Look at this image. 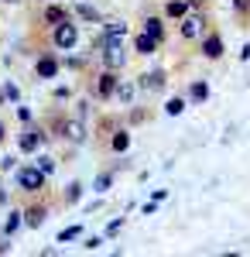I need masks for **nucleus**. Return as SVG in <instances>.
<instances>
[{
  "label": "nucleus",
  "instance_id": "obj_16",
  "mask_svg": "<svg viewBox=\"0 0 250 257\" xmlns=\"http://www.w3.org/2000/svg\"><path fill=\"white\" fill-rule=\"evenodd\" d=\"M106 31H110V38H123V31H127V28H123L120 21H113V24H106Z\"/></svg>",
  "mask_w": 250,
  "mask_h": 257
},
{
  "label": "nucleus",
  "instance_id": "obj_1",
  "mask_svg": "<svg viewBox=\"0 0 250 257\" xmlns=\"http://www.w3.org/2000/svg\"><path fill=\"white\" fill-rule=\"evenodd\" d=\"M76 41H79V28H76V24H69V21L55 24V45H58V48H72Z\"/></svg>",
  "mask_w": 250,
  "mask_h": 257
},
{
  "label": "nucleus",
  "instance_id": "obj_26",
  "mask_svg": "<svg viewBox=\"0 0 250 257\" xmlns=\"http://www.w3.org/2000/svg\"><path fill=\"white\" fill-rule=\"evenodd\" d=\"M79 189H82L79 182H76V185H69V192H65V199H69V202H76V199H79Z\"/></svg>",
  "mask_w": 250,
  "mask_h": 257
},
{
  "label": "nucleus",
  "instance_id": "obj_25",
  "mask_svg": "<svg viewBox=\"0 0 250 257\" xmlns=\"http://www.w3.org/2000/svg\"><path fill=\"white\" fill-rule=\"evenodd\" d=\"M21 226V213H14V216L7 219V233H14V230H18Z\"/></svg>",
  "mask_w": 250,
  "mask_h": 257
},
{
  "label": "nucleus",
  "instance_id": "obj_17",
  "mask_svg": "<svg viewBox=\"0 0 250 257\" xmlns=\"http://www.w3.org/2000/svg\"><path fill=\"white\" fill-rule=\"evenodd\" d=\"M21 148H24V151H35V148H38V138H35V134H24V138H21Z\"/></svg>",
  "mask_w": 250,
  "mask_h": 257
},
{
  "label": "nucleus",
  "instance_id": "obj_23",
  "mask_svg": "<svg viewBox=\"0 0 250 257\" xmlns=\"http://www.w3.org/2000/svg\"><path fill=\"white\" fill-rule=\"evenodd\" d=\"M116 96L123 99V103H131V96H134V86H120V89H116Z\"/></svg>",
  "mask_w": 250,
  "mask_h": 257
},
{
  "label": "nucleus",
  "instance_id": "obj_20",
  "mask_svg": "<svg viewBox=\"0 0 250 257\" xmlns=\"http://www.w3.org/2000/svg\"><path fill=\"white\" fill-rule=\"evenodd\" d=\"M182 110H185V103H182V99H168V113H172V117H178Z\"/></svg>",
  "mask_w": 250,
  "mask_h": 257
},
{
  "label": "nucleus",
  "instance_id": "obj_29",
  "mask_svg": "<svg viewBox=\"0 0 250 257\" xmlns=\"http://www.w3.org/2000/svg\"><path fill=\"white\" fill-rule=\"evenodd\" d=\"M0 202H7V192H4V189H0Z\"/></svg>",
  "mask_w": 250,
  "mask_h": 257
},
{
  "label": "nucleus",
  "instance_id": "obj_10",
  "mask_svg": "<svg viewBox=\"0 0 250 257\" xmlns=\"http://www.w3.org/2000/svg\"><path fill=\"white\" fill-rule=\"evenodd\" d=\"M45 21H48V24H62V21H69V14H65L62 7H48V11H45Z\"/></svg>",
  "mask_w": 250,
  "mask_h": 257
},
{
  "label": "nucleus",
  "instance_id": "obj_28",
  "mask_svg": "<svg viewBox=\"0 0 250 257\" xmlns=\"http://www.w3.org/2000/svg\"><path fill=\"white\" fill-rule=\"evenodd\" d=\"M247 4H250V0H233V7H236V11H243Z\"/></svg>",
  "mask_w": 250,
  "mask_h": 257
},
{
  "label": "nucleus",
  "instance_id": "obj_22",
  "mask_svg": "<svg viewBox=\"0 0 250 257\" xmlns=\"http://www.w3.org/2000/svg\"><path fill=\"white\" fill-rule=\"evenodd\" d=\"M144 86H154V89H158V86H161V82H165V76H161V72H151V76H144Z\"/></svg>",
  "mask_w": 250,
  "mask_h": 257
},
{
  "label": "nucleus",
  "instance_id": "obj_30",
  "mask_svg": "<svg viewBox=\"0 0 250 257\" xmlns=\"http://www.w3.org/2000/svg\"><path fill=\"white\" fill-rule=\"evenodd\" d=\"M0 141H4V123H0Z\"/></svg>",
  "mask_w": 250,
  "mask_h": 257
},
{
  "label": "nucleus",
  "instance_id": "obj_19",
  "mask_svg": "<svg viewBox=\"0 0 250 257\" xmlns=\"http://www.w3.org/2000/svg\"><path fill=\"white\" fill-rule=\"evenodd\" d=\"M127 144H131L127 134H116V138H113V151H127Z\"/></svg>",
  "mask_w": 250,
  "mask_h": 257
},
{
  "label": "nucleus",
  "instance_id": "obj_24",
  "mask_svg": "<svg viewBox=\"0 0 250 257\" xmlns=\"http://www.w3.org/2000/svg\"><path fill=\"white\" fill-rule=\"evenodd\" d=\"M38 168L48 175V172H55V165H52V158H38Z\"/></svg>",
  "mask_w": 250,
  "mask_h": 257
},
{
  "label": "nucleus",
  "instance_id": "obj_31",
  "mask_svg": "<svg viewBox=\"0 0 250 257\" xmlns=\"http://www.w3.org/2000/svg\"><path fill=\"white\" fill-rule=\"evenodd\" d=\"M11 4H18V0H11Z\"/></svg>",
  "mask_w": 250,
  "mask_h": 257
},
{
  "label": "nucleus",
  "instance_id": "obj_2",
  "mask_svg": "<svg viewBox=\"0 0 250 257\" xmlns=\"http://www.w3.org/2000/svg\"><path fill=\"white\" fill-rule=\"evenodd\" d=\"M18 182L28 189V192H38L41 182H45V172H41V168H21V172H18Z\"/></svg>",
  "mask_w": 250,
  "mask_h": 257
},
{
  "label": "nucleus",
  "instance_id": "obj_14",
  "mask_svg": "<svg viewBox=\"0 0 250 257\" xmlns=\"http://www.w3.org/2000/svg\"><path fill=\"white\" fill-rule=\"evenodd\" d=\"M189 96H192V99H206V96H209V86H206V82H192Z\"/></svg>",
  "mask_w": 250,
  "mask_h": 257
},
{
  "label": "nucleus",
  "instance_id": "obj_3",
  "mask_svg": "<svg viewBox=\"0 0 250 257\" xmlns=\"http://www.w3.org/2000/svg\"><path fill=\"white\" fill-rule=\"evenodd\" d=\"M202 24H206V21L199 18V14L182 18V38H199V35H202Z\"/></svg>",
  "mask_w": 250,
  "mask_h": 257
},
{
  "label": "nucleus",
  "instance_id": "obj_15",
  "mask_svg": "<svg viewBox=\"0 0 250 257\" xmlns=\"http://www.w3.org/2000/svg\"><path fill=\"white\" fill-rule=\"evenodd\" d=\"M41 223H45V209H31V213H28V226H31V230H35V226H41Z\"/></svg>",
  "mask_w": 250,
  "mask_h": 257
},
{
  "label": "nucleus",
  "instance_id": "obj_7",
  "mask_svg": "<svg viewBox=\"0 0 250 257\" xmlns=\"http://www.w3.org/2000/svg\"><path fill=\"white\" fill-rule=\"evenodd\" d=\"M62 134L69 141H82V123H79V120H65V123H62Z\"/></svg>",
  "mask_w": 250,
  "mask_h": 257
},
{
  "label": "nucleus",
  "instance_id": "obj_13",
  "mask_svg": "<svg viewBox=\"0 0 250 257\" xmlns=\"http://www.w3.org/2000/svg\"><path fill=\"white\" fill-rule=\"evenodd\" d=\"M76 11H79V18H82V21H99V14H96V7H89V4H79Z\"/></svg>",
  "mask_w": 250,
  "mask_h": 257
},
{
  "label": "nucleus",
  "instance_id": "obj_5",
  "mask_svg": "<svg viewBox=\"0 0 250 257\" xmlns=\"http://www.w3.org/2000/svg\"><path fill=\"white\" fill-rule=\"evenodd\" d=\"M103 62H106V69H120V65H123V52H120L116 38L106 45V52H103Z\"/></svg>",
  "mask_w": 250,
  "mask_h": 257
},
{
  "label": "nucleus",
  "instance_id": "obj_27",
  "mask_svg": "<svg viewBox=\"0 0 250 257\" xmlns=\"http://www.w3.org/2000/svg\"><path fill=\"white\" fill-rule=\"evenodd\" d=\"M240 59H243V62H250V45H243V52H240Z\"/></svg>",
  "mask_w": 250,
  "mask_h": 257
},
{
  "label": "nucleus",
  "instance_id": "obj_8",
  "mask_svg": "<svg viewBox=\"0 0 250 257\" xmlns=\"http://www.w3.org/2000/svg\"><path fill=\"white\" fill-rule=\"evenodd\" d=\"M55 72H58V62L55 59H41L38 62V76H41V79H52Z\"/></svg>",
  "mask_w": 250,
  "mask_h": 257
},
{
  "label": "nucleus",
  "instance_id": "obj_11",
  "mask_svg": "<svg viewBox=\"0 0 250 257\" xmlns=\"http://www.w3.org/2000/svg\"><path fill=\"white\" fill-rule=\"evenodd\" d=\"M185 11H189V0H172L168 4V18H185Z\"/></svg>",
  "mask_w": 250,
  "mask_h": 257
},
{
  "label": "nucleus",
  "instance_id": "obj_6",
  "mask_svg": "<svg viewBox=\"0 0 250 257\" xmlns=\"http://www.w3.org/2000/svg\"><path fill=\"white\" fill-rule=\"evenodd\" d=\"M202 55H206V59H219V55H223V38H219V35H209V38L202 41Z\"/></svg>",
  "mask_w": 250,
  "mask_h": 257
},
{
  "label": "nucleus",
  "instance_id": "obj_4",
  "mask_svg": "<svg viewBox=\"0 0 250 257\" xmlns=\"http://www.w3.org/2000/svg\"><path fill=\"white\" fill-rule=\"evenodd\" d=\"M96 89H99V96H103V99H110L116 93V72H113V69H106V72L99 76V86H96Z\"/></svg>",
  "mask_w": 250,
  "mask_h": 257
},
{
  "label": "nucleus",
  "instance_id": "obj_21",
  "mask_svg": "<svg viewBox=\"0 0 250 257\" xmlns=\"http://www.w3.org/2000/svg\"><path fill=\"white\" fill-rule=\"evenodd\" d=\"M110 182H113V175H99L96 178V192H106V189H110Z\"/></svg>",
  "mask_w": 250,
  "mask_h": 257
},
{
  "label": "nucleus",
  "instance_id": "obj_18",
  "mask_svg": "<svg viewBox=\"0 0 250 257\" xmlns=\"http://www.w3.org/2000/svg\"><path fill=\"white\" fill-rule=\"evenodd\" d=\"M79 233H82V226H69V230H62V233H58V240H76Z\"/></svg>",
  "mask_w": 250,
  "mask_h": 257
},
{
  "label": "nucleus",
  "instance_id": "obj_12",
  "mask_svg": "<svg viewBox=\"0 0 250 257\" xmlns=\"http://www.w3.org/2000/svg\"><path fill=\"white\" fill-rule=\"evenodd\" d=\"M148 35H151L154 41L165 38V28H161V21H158V18H148Z\"/></svg>",
  "mask_w": 250,
  "mask_h": 257
},
{
  "label": "nucleus",
  "instance_id": "obj_9",
  "mask_svg": "<svg viewBox=\"0 0 250 257\" xmlns=\"http://www.w3.org/2000/svg\"><path fill=\"white\" fill-rule=\"evenodd\" d=\"M154 45H158V41H154L151 35H137V52H141V55H151Z\"/></svg>",
  "mask_w": 250,
  "mask_h": 257
}]
</instances>
